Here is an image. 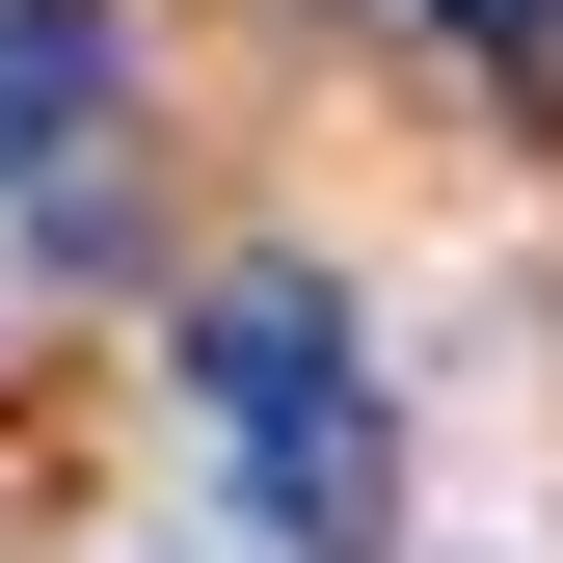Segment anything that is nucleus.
<instances>
[{"mask_svg": "<svg viewBox=\"0 0 563 563\" xmlns=\"http://www.w3.org/2000/svg\"><path fill=\"white\" fill-rule=\"evenodd\" d=\"M188 430L242 456L268 537H376V376H349L322 268H216V296H188Z\"/></svg>", "mask_w": 563, "mask_h": 563, "instance_id": "f257e3e1", "label": "nucleus"}, {"mask_svg": "<svg viewBox=\"0 0 563 563\" xmlns=\"http://www.w3.org/2000/svg\"><path fill=\"white\" fill-rule=\"evenodd\" d=\"M81 134H108V27H81V0H27V27H0V188L81 162Z\"/></svg>", "mask_w": 563, "mask_h": 563, "instance_id": "f03ea898", "label": "nucleus"}]
</instances>
